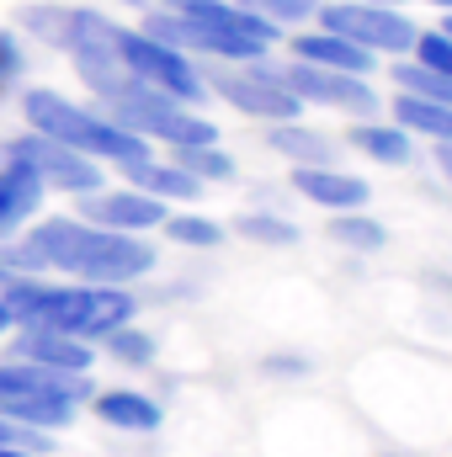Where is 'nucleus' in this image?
Masks as SVG:
<instances>
[{
  "label": "nucleus",
  "instance_id": "nucleus-4",
  "mask_svg": "<svg viewBox=\"0 0 452 457\" xmlns=\"http://www.w3.org/2000/svg\"><path fill=\"white\" fill-rule=\"evenodd\" d=\"M102 112L113 117L117 128L138 133V138H155V144H171V149H192V144H219V128L208 117H197L187 102L133 80L128 91H117L102 102Z\"/></svg>",
  "mask_w": 452,
  "mask_h": 457
},
{
  "label": "nucleus",
  "instance_id": "nucleus-36",
  "mask_svg": "<svg viewBox=\"0 0 452 457\" xmlns=\"http://www.w3.org/2000/svg\"><path fill=\"white\" fill-rule=\"evenodd\" d=\"M383 5H399V0H383Z\"/></svg>",
  "mask_w": 452,
  "mask_h": 457
},
{
  "label": "nucleus",
  "instance_id": "nucleus-6",
  "mask_svg": "<svg viewBox=\"0 0 452 457\" xmlns=\"http://www.w3.org/2000/svg\"><path fill=\"white\" fill-rule=\"evenodd\" d=\"M314 21L351 37L367 54H410V43L421 32L399 5H383V0H320Z\"/></svg>",
  "mask_w": 452,
  "mask_h": 457
},
{
  "label": "nucleus",
  "instance_id": "nucleus-2",
  "mask_svg": "<svg viewBox=\"0 0 452 457\" xmlns=\"http://www.w3.org/2000/svg\"><path fill=\"white\" fill-rule=\"evenodd\" d=\"M0 298L16 325H48L75 341H107L117 325L133 320V293L113 282H80V287H54L38 271H16L0 282Z\"/></svg>",
  "mask_w": 452,
  "mask_h": 457
},
{
  "label": "nucleus",
  "instance_id": "nucleus-13",
  "mask_svg": "<svg viewBox=\"0 0 452 457\" xmlns=\"http://www.w3.org/2000/svg\"><path fill=\"white\" fill-rule=\"evenodd\" d=\"M43 192L48 187L38 181V170H27L21 160H0V239H11L43 208Z\"/></svg>",
  "mask_w": 452,
  "mask_h": 457
},
{
  "label": "nucleus",
  "instance_id": "nucleus-21",
  "mask_svg": "<svg viewBox=\"0 0 452 457\" xmlns=\"http://www.w3.org/2000/svg\"><path fill=\"white\" fill-rule=\"evenodd\" d=\"M394 86L399 91H410V96H426V102H442V107H452V75H442V70H426V64H394Z\"/></svg>",
  "mask_w": 452,
  "mask_h": 457
},
{
  "label": "nucleus",
  "instance_id": "nucleus-31",
  "mask_svg": "<svg viewBox=\"0 0 452 457\" xmlns=\"http://www.w3.org/2000/svg\"><path fill=\"white\" fill-rule=\"evenodd\" d=\"M437 165H442V176L452 181V138H437Z\"/></svg>",
  "mask_w": 452,
  "mask_h": 457
},
{
  "label": "nucleus",
  "instance_id": "nucleus-26",
  "mask_svg": "<svg viewBox=\"0 0 452 457\" xmlns=\"http://www.w3.org/2000/svg\"><path fill=\"white\" fill-rule=\"evenodd\" d=\"M234 228H239L245 239H255V245H277V250L298 245V228L288 224V219H277V213H245Z\"/></svg>",
  "mask_w": 452,
  "mask_h": 457
},
{
  "label": "nucleus",
  "instance_id": "nucleus-14",
  "mask_svg": "<svg viewBox=\"0 0 452 457\" xmlns=\"http://www.w3.org/2000/svg\"><path fill=\"white\" fill-rule=\"evenodd\" d=\"M293 59L325 64V70H346V75H372V59H378V54L356 48L351 37H340L331 27H314V32H298V37H293Z\"/></svg>",
  "mask_w": 452,
  "mask_h": 457
},
{
  "label": "nucleus",
  "instance_id": "nucleus-34",
  "mask_svg": "<svg viewBox=\"0 0 452 457\" xmlns=\"http://www.w3.org/2000/svg\"><path fill=\"white\" fill-rule=\"evenodd\" d=\"M431 5H442V11H452V0H431Z\"/></svg>",
  "mask_w": 452,
  "mask_h": 457
},
{
  "label": "nucleus",
  "instance_id": "nucleus-12",
  "mask_svg": "<svg viewBox=\"0 0 452 457\" xmlns=\"http://www.w3.org/2000/svg\"><path fill=\"white\" fill-rule=\"evenodd\" d=\"M16 356L38 361V367H59V372H91V341H75L64 330H48V325H21Z\"/></svg>",
  "mask_w": 452,
  "mask_h": 457
},
{
  "label": "nucleus",
  "instance_id": "nucleus-18",
  "mask_svg": "<svg viewBox=\"0 0 452 457\" xmlns=\"http://www.w3.org/2000/svg\"><path fill=\"white\" fill-rule=\"evenodd\" d=\"M266 138H272V149H277V154H288L293 165H331V154H336V149H331V138H325V133H314V128H304L298 117H293V122H272V133H266Z\"/></svg>",
  "mask_w": 452,
  "mask_h": 457
},
{
  "label": "nucleus",
  "instance_id": "nucleus-22",
  "mask_svg": "<svg viewBox=\"0 0 452 457\" xmlns=\"http://www.w3.org/2000/svg\"><path fill=\"white\" fill-rule=\"evenodd\" d=\"M331 239H336V245H346V250H383V245H389V228L372 224V219H362V213L351 208V213H336Z\"/></svg>",
  "mask_w": 452,
  "mask_h": 457
},
{
  "label": "nucleus",
  "instance_id": "nucleus-35",
  "mask_svg": "<svg viewBox=\"0 0 452 457\" xmlns=\"http://www.w3.org/2000/svg\"><path fill=\"white\" fill-rule=\"evenodd\" d=\"M122 5H144V0H122Z\"/></svg>",
  "mask_w": 452,
  "mask_h": 457
},
{
  "label": "nucleus",
  "instance_id": "nucleus-20",
  "mask_svg": "<svg viewBox=\"0 0 452 457\" xmlns=\"http://www.w3.org/2000/svg\"><path fill=\"white\" fill-rule=\"evenodd\" d=\"M394 122H399L405 133H426L431 144H437V138H452V107L426 102V96H410V91L394 96Z\"/></svg>",
  "mask_w": 452,
  "mask_h": 457
},
{
  "label": "nucleus",
  "instance_id": "nucleus-11",
  "mask_svg": "<svg viewBox=\"0 0 452 457\" xmlns=\"http://www.w3.org/2000/svg\"><path fill=\"white\" fill-rule=\"evenodd\" d=\"M96 16H102V11H86V5H43V0H32V5L16 11V27H21L27 37H38L43 48L70 54V48L91 32Z\"/></svg>",
  "mask_w": 452,
  "mask_h": 457
},
{
  "label": "nucleus",
  "instance_id": "nucleus-30",
  "mask_svg": "<svg viewBox=\"0 0 452 457\" xmlns=\"http://www.w3.org/2000/svg\"><path fill=\"white\" fill-rule=\"evenodd\" d=\"M0 447H27V453H38V447H43V431L16 426V420H5V415H0Z\"/></svg>",
  "mask_w": 452,
  "mask_h": 457
},
{
  "label": "nucleus",
  "instance_id": "nucleus-28",
  "mask_svg": "<svg viewBox=\"0 0 452 457\" xmlns=\"http://www.w3.org/2000/svg\"><path fill=\"white\" fill-rule=\"evenodd\" d=\"M410 54H415V64H426V70H442V75H452V32H448V27H437V32H415Z\"/></svg>",
  "mask_w": 452,
  "mask_h": 457
},
{
  "label": "nucleus",
  "instance_id": "nucleus-15",
  "mask_svg": "<svg viewBox=\"0 0 452 457\" xmlns=\"http://www.w3.org/2000/svg\"><path fill=\"white\" fill-rule=\"evenodd\" d=\"M293 187H298L309 203L331 208V213H351V208L367 203V181H362V176H340L331 165H293Z\"/></svg>",
  "mask_w": 452,
  "mask_h": 457
},
{
  "label": "nucleus",
  "instance_id": "nucleus-23",
  "mask_svg": "<svg viewBox=\"0 0 452 457\" xmlns=\"http://www.w3.org/2000/svg\"><path fill=\"white\" fill-rule=\"evenodd\" d=\"M176 165L197 181H229L234 176V160H229L219 144H192V149H176Z\"/></svg>",
  "mask_w": 452,
  "mask_h": 457
},
{
  "label": "nucleus",
  "instance_id": "nucleus-19",
  "mask_svg": "<svg viewBox=\"0 0 452 457\" xmlns=\"http://www.w3.org/2000/svg\"><path fill=\"white\" fill-rule=\"evenodd\" d=\"M351 149H362V154L378 160V165H410V154H415V149H410V133H405L399 122H394V128H389V122H356V128H351Z\"/></svg>",
  "mask_w": 452,
  "mask_h": 457
},
{
  "label": "nucleus",
  "instance_id": "nucleus-32",
  "mask_svg": "<svg viewBox=\"0 0 452 457\" xmlns=\"http://www.w3.org/2000/svg\"><path fill=\"white\" fill-rule=\"evenodd\" d=\"M11 325H16V320H11V309H5V298H0V336H5Z\"/></svg>",
  "mask_w": 452,
  "mask_h": 457
},
{
  "label": "nucleus",
  "instance_id": "nucleus-25",
  "mask_svg": "<svg viewBox=\"0 0 452 457\" xmlns=\"http://www.w3.org/2000/svg\"><path fill=\"white\" fill-rule=\"evenodd\" d=\"M107 351H113L122 367H149L155 361V336L149 330H133V320H128V325H117L113 336H107Z\"/></svg>",
  "mask_w": 452,
  "mask_h": 457
},
{
  "label": "nucleus",
  "instance_id": "nucleus-8",
  "mask_svg": "<svg viewBox=\"0 0 452 457\" xmlns=\"http://www.w3.org/2000/svg\"><path fill=\"white\" fill-rule=\"evenodd\" d=\"M0 160H21L27 170H38V181L48 192H96L102 187V160L48 138V133H21V138H5L0 144Z\"/></svg>",
  "mask_w": 452,
  "mask_h": 457
},
{
  "label": "nucleus",
  "instance_id": "nucleus-9",
  "mask_svg": "<svg viewBox=\"0 0 452 457\" xmlns=\"http://www.w3.org/2000/svg\"><path fill=\"white\" fill-rule=\"evenodd\" d=\"M272 75L304 102V107H336L351 117H372L378 112V91L367 86V75H346V70H325V64H272Z\"/></svg>",
  "mask_w": 452,
  "mask_h": 457
},
{
  "label": "nucleus",
  "instance_id": "nucleus-7",
  "mask_svg": "<svg viewBox=\"0 0 452 457\" xmlns=\"http://www.w3.org/2000/svg\"><path fill=\"white\" fill-rule=\"evenodd\" d=\"M203 80H208V96H224L234 112L261 117V122H293V117L304 112V102L272 75L266 59H250V64H219V70L203 75Z\"/></svg>",
  "mask_w": 452,
  "mask_h": 457
},
{
  "label": "nucleus",
  "instance_id": "nucleus-17",
  "mask_svg": "<svg viewBox=\"0 0 452 457\" xmlns=\"http://www.w3.org/2000/svg\"><path fill=\"white\" fill-rule=\"evenodd\" d=\"M117 170L128 176V187H138V192H149V197H160V203H165V197H197V187H203V181L187 176L176 160L160 165V160H149V154H144V160H128V165H117Z\"/></svg>",
  "mask_w": 452,
  "mask_h": 457
},
{
  "label": "nucleus",
  "instance_id": "nucleus-33",
  "mask_svg": "<svg viewBox=\"0 0 452 457\" xmlns=\"http://www.w3.org/2000/svg\"><path fill=\"white\" fill-rule=\"evenodd\" d=\"M0 457H38V453H27V447H0Z\"/></svg>",
  "mask_w": 452,
  "mask_h": 457
},
{
  "label": "nucleus",
  "instance_id": "nucleus-3",
  "mask_svg": "<svg viewBox=\"0 0 452 457\" xmlns=\"http://www.w3.org/2000/svg\"><path fill=\"white\" fill-rule=\"evenodd\" d=\"M21 112H27V128H32V133H48V138L70 144V149H80V154H91V160H107V165H128V160H144V154H149V138L117 128L107 112H91V107L64 102V96L48 91V86L27 91V96H21Z\"/></svg>",
  "mask_w": 452,
  "mask_h": 457
},
{
  "label": "nucleus",
  "instance_id": "nucleus-37",
  "mask_svg": "<svg viewBox=\"0 0 452 457\" xmlns=\"http://www.w3.org/2000/svg\"><path fill=\"white\" fill-rule=\"evenodd\" d=\"M448 32H452V16H448Z\"/></svg>",
  "mask_w": 452,
  "mask_h": 457
},
{
  "label": "nucleus",
  "instance_id": "nucleus-10",
  "mask_svg": "<svg viewBox=\"0 0 452 457\" xmlns=\"http://www.w3.org/2000/svg\"><path fill=\"white\" fill-rule=\"evenodd\" d=\"M80 219L86 224H102V228H122V234H138V228H160L165 224V203L128 187V192H80Z\"/></svg>",
  "mask_w": 452,
  "mask_h": 457
},
{
  "label": "nucleus",
  "instance_id": "nucleus-5",
  "mask_svg": "<svg viewBox=\"0 0 452 457\" xmlns=\"http://www.w3.org/2000/svg\"><path fill=\"white\" fill-rule=\"evenodd\" d=\"M117 54H122V64L133 70V80H144V86H155V91L187 102V107H197V102L208 96V80H203V70L192 64V54L160 43V37L144 32V27H117Z\"/></svg>",
  "mask_w": 452,
  "mask_h": 457
},
{
  "label": "nucleus",
  "instance_id": "nucleus-24",
  "mask_svg": "<svg viewBox=\"0 0 452 457\" xmlns=\"http://www.w3.org/2000/svg\"><path fill=\"white\" fill-rule=\"evenodd\" d=\"M165 234L176 245H187V250H213L224 239V228L213 219H197V213H165Z\"/></svg>",
  "mask_w": 452,
  "mask_h": 457
},
{
  "label": "nucleus",
  "instance_id": "nucleus-27",
  "mask_svg": "<svg viewBox=\"0 0 452 457\" xmlns=\"http://www.w3.org/2000/svg\"><path fill=\"white\" fill-rule=\"evenodd\" d=\"M245 11H255L261 21H272V27H298V21H309L314 11H320V0H239Z\"/></svg>",
  "mask_w": 452,
  "mask_h": 457
},
{
  "label": "nucleus",
  "instance_id": "nucleus-16",
  "mask_svg": "<svg viewBox=\"0 0 452 457\" xmlns=\"http://www.w3.org/2000/svg\"><path fill=\"white\" fill-rule=\"evenodd\" d=\"M91 410L117 426V431H160L165 410L149 399V394H133V388H107V394H91Z\"/></svg>",
  "mask_w": 452,
  "mask_h": 457
},
{
  "label": "nucleus",
  "instance_id": "nucleus-1",
  "mask_svg": "<svg viewBox=\"0 0 452 457\" xmlns=\"http://www.w3.org/2000/svg\"><path fill=\"white\" fill-rule=\"evenodd\" d=\"M0 255H5L11 271H38V277L70 271V277L113 282V287L155 271V245L149 239L122 234V228L86 224L80 213L75 219H43L21 239H0Z\"/></svg>",
  "mask_w": 452,
  "mask_h": 457
},
{
  "label": "nucleus",
  "instance_id": "nucleus-29",
  "mask_svg": "<svg viewBox=\"0 0 452 457\" xmlns=\"http://www.w3.org/2000/svg\"><path fill=\"white\" fill-rule=\"evenodd\" d=\"M21 75H27V54H21V37L11 32V27H0V102L21 86Z\"/></svg>",
  "mask_w": 452,
  "mask_h": 457
}]
</instances>
